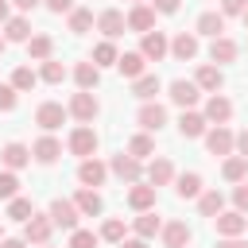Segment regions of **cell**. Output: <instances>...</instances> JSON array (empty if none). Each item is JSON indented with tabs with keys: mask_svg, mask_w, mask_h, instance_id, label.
<instances>
[{
	"mask_svg": "<svg viewBox=\"0 0 248 248\" xmlns=\"http://www.w3.org/2000/svg\"><path fill=\"white\" fill-rule=\"evenodd\" d=\"M27 58H35V62L54 58V39H50V35H31V39H27Z\"/></svg>",
	"mask_w": 248,
	"mask_h": 248,
	"instance_id": "obj_30",
	"label": "cell"
},
{
	"mask_svg": "<svg viewBox=\"0 0 248 248\" xmlns=\"http://www.w3.org/2000/svg\"><path fill=\"white\" fill-rule=\"evenodd\" d=\"M205 116L202 112H194V108H182V116H178V132H182V140H198V136H205Z\"/></svg>",
	"mask_w": 248,
	"mask_h": 248,
	"instance_id": "obj_17",
	"label": "cell"
},
{
	"mask_svg": "<svg viewBox=\"0 0 248 248\" xmlns=\"http://www.w3.org/2000/svg\"><path fill=\"white\" fill-rule=\"evenodd\" d=\"M232 202H236V209H240V213H248V182H236Z\"/></svg>",
	"mask_w": 248,
	"mask_h": 248,
	"instance_id": "obj_46",
	"label": "cell"
},
{
	"mask_svg": "<svg viewBox=\"0 0 248 248\" xmlns=\"http://www.w3.org/2000/svg\"><path fill=\"white\" fill-rule=\"evenodd\" d=\"M155 93H159V74H140V78L132 81V97H140V101H155Z\"/></svg>",
	"mask_w": 248,
	"mask_h": 248,
	"instance_id": "obj_32",
	"label": "cell"
},
{
	"mask_svg": "<svg viewBox=\"0 0 248 248\" xmlns=\"http://www.w3.org/2000/svg\"><path fill=\"white\" fill-rule=\"evenodd\" d=\"M159 236H163V244H167V248H186L194 232H190V225H186V221H167V225L159 229Z\"/></svg>",
	"mask_w": 248,
	"mask_h": 248,
	"instance_id": "obj_15",
	"label": "cell"
},
{
	"mask_svg": "<svg viewBox=\"0 0 248 248\" xmlns=\"http://www.w3.org/2000/svg\"><path fill=\"white\" fill-rule=\"evenodd\" d=\"M217 248H248V244H244L240 236H221V240H217Z\"/></svg>",
	"mask_w": 248,
	"mask_h": 248,
	"instance_id": "obj_50",
	"label": "cell"
},
{
	"mask_svg": "<svg viewBox=\"0 0 248 248\" xmlns=\"http://www.w3.org/2000/svg\"><path fill=\"white\" fill-rule=\"evenodd\" d=\"M178 4H182V0H151V8H155V12H163V16H174V12H178Z\"/></svg>",
	"mask_w": 248,
	"mask_h": 248,
	"instance_id": "obj_49",
	"label": "cell"
},
{
	"mask_svg": "<svg viewBox=\"0 0 248 248\" xmlns=\"http://www.w3.org/2000/svg\"><path fill=\"white\" fill-rule=\"evenodd\" d=\"M4 46H8V39H4V35H0V54H4Z\"/></svg>",
	"mask_w": 248,
	"mask_h": 248,
	"instance_id": "obj_56",
	"label": "cell"
},
{
	"mask_svg": "<svg viewBox=\"0 0 248 248\" xmlns=\"http://www.w3.org/2000/svg\"><path fill=\"white\" fill-rule=\"evenodd\" d=\"M66 116H70V112H66L58 101H43V105L35 108V124H39L43 132H54V128H62V124H66Z\"/></svg>",
	"mask_w": 248,
	"mask_h": 248,
	"instance_id": "obj_5",
	"label": "cell"
},
{
	"mask_svg": "<svg viewBox=\"0 0 248 248\" xmlns=\"http://www.w3.org/2000/svg\"><path fill=\"white\" fill-rule=\"evenodd\" d=\"M140 54L147 58V62H159L163 54H170V43H167V35L163 31H143V43H140Z\"/></svg>",
	"mask_w": 248,
	"mask_h": 248,
	"instance_id": "obj_9",
	"label": "cell"
},
{
	"mask_svg": "<svg viewBox=\"0 0 248 248\" xmlns=\"http://www.w3.org/2000/svg\"><path fill=\"white\" fill-rule=\"evenodd\" d=\"M97 244H101V236L89 232V229H74L70 232V248H97Z\"/></svg>",
	"mask_w": 248,
	"mask_h": 248,
	"instance_id": "obj_43",
	"label": "cell"
},
{
	"mask_svg": "<svg viewBox=\"0 0 248 248\" xmlns=\"http://www.w3.org/2000/svg\"><path fill=\"white\" fill-rule=\"evenodd\" d=\"M147 182H151L155 190H159V186H167V182H174V163H170V159H163V155H159V159H151V163H147Z\"/></svg>",
	"mask_w": 248,
	"mask_h": 248,
	"instance_id": "obj_22",
	"label": "cell"
},
{
	"mask_svg": "<svg viewBox=\"0 0 248 248\" xmlns=\"http://www.w3.org/2000/svg\"><path fill=\"white\" fill-rule=\"evenodd\" d=\"M108 170L120 178V182H140V159L136 155H128V151H120V155H112V163H108Z\"/></svg>",
	"mask_w": 248,
	"mask_h": 248,
	"instance_id": "obj_10",
	"label": "cell"
},
{
	"mask_svg": "<svg viewBox=\"0 0 248 248\" xmlns=\"http://www.w3.org/2000/svg\"><path fill=\"white\" fill-rule=\"evenodd\" d=\"M240 54V46L229 39V35H217L213 43H209V58H213V66H225V62H232Z\"/></svg>",
	"mask_w": 248,
	"mask_h": 248,
	"instance_id": "obj_21",
	"label": "cell"
},
{
	"mask_svg": "<svg viewBox=\"0 0 248 248\" xmlns=\"http://www.w3.org/2000/svg\"><path fill=\"white\" fill-rule=\"evenodd\" d=\"M232 147H236V151H240V155H244V159H248V128H244V132H240V136H236V143H232Z\"/></svg>",
	"mask_w": 248,
	"mask_h": 248,
	"instance_id": "obj_51",
	"label": "cell"
},
{
	"mask_svg": "<svg viewBox=\"0 0 248 248\" xmlns=\"http://www.w3.org/2000/svg\"><path fill=\"white\" fill-rule=\"evenodd\" d=\"M19 194V178H16V170H0V198H16Z\"/></svg>",
	"mask_w": 248,
	"mask_h": 248,
	"instance_id": "obj_44",
	"label": "cell"
},
{
	"mask_svg": "<svg viewBox=\"0 0 248 248\" xmlns=\"http://www.w3.org/2000/svg\"><path fill=\"white\" fill-rule=\"evenodd\" d=\"M0 240H4V225H0Z\"/></svg>",
	"mask_w": 248,
	"mask_h": 248,
	"instance_id": "obj_59",
	"label": "cell"
},
{
	"mask_svg": "<svg viewBox=\"0 0 248 248\" xmlns=\"http://www.w3.org/2000/svg\"><path fill=\"white\" fill-rule=\"evenodd\" d=\"M136 124H140L143 132H159V128L167 124V108H163L159 101H143L140 112H136Z\"/></svg>",
	"mask_w": 248,
	"mask_h": 248,
	"instance_id": "obj_8",
	"label": "cell"
},
{
	"mask_svg": "<svg viewBox=\"0 0 248 248\" xmlns=\"http://www.w3.org/2000/svg\"><path fill=\"white\" fill-rule=\"evenodd\" d=\"M124 12H116V8H108V12H101L97 16V31L105 35V39H116V35H124Z\"/></svg>",
	"mask_w": 248,
	"mask_h": 248,
	"instance_id": "obj_20",
	"label": "cell"
},
{
	"mask_svg": "<svg viewBox=\"0 0 248 248\" xmlns=\"http://www.w3.org/2000/svg\"><path fill=\"white\" fill-rule=\"evenodd\" d=\"M50 232H54L50 213H31V217L23 221V240H27V244H46Z\"/></svg>",
	"mask_w": 248,
	"mask_h": 248,
	"instance_id": "obj_3",
	"label": "cell"
},
{
	"mask_svg": "<svg viewBox=\"0 0 248 248\" xmlns=\"http://www.w3.org/2000/svg\"><path fill=\"white\" fill-rule=\"evenodd\" d=\"M124 23H128L132 31H140V35H143V31H151V27H155V8H151V4H136V8L124 16Z\"/></svg>",
	"mask_w": 248,
	"mask_h": 248,
	"instance_id": "obj_19",
	"label": "cell"
},
{
	"mask_svg": "<svg viewBox=\"0 0 248 248\" xmlns=\"http://www.w3.org/2000/svg\"><path fill=\"white\" fill-rule=\"evenodd\" d=\"M132 225H136V236H143V240H151V236H155V232L163 229V221L155 217V209H143V213H140V217H136Z\"/></svg>",
	"mask_w": 248,
	"mask_h": 248,
	"instance_id": "obj_34",
	"label": "cell"
},
{
	"mask_svg": "<svg viewBox=\"0 0 248 248\" xmlns=\"http://www.w3.org/2000/svg\"><path fill=\"white\" fill-rule=\"evenodd\" d=\"M232 143H236V136H232L225 124L205 128V151H209V155H232Z\"/></svg>",
	"mask_w": 248,
	"mask_h": 248,
	"instance_id": "obj_6",
	"label": "cell"
},
{
	"mask_svg": "<svg viewBox=\"0 0 248 248\" xmlns=\"http://www.w3.org/2000/svg\"><path fill=\"white\" fill-rule=\"evenodd\" d=\"M202 116H205V124H229V120H232V101L221 97V93H209Z\"/></svg>",
	"mask_w": 248,
	"mask_h": 248,
	"instance_id": "obj_7",
	"label": "cell"
},
{
	"mask_svg": "<svg viewBox=\"0 0 248 248\" xmlns=\"http://www.w3.org/2000/svg\"><path fill=\"white\" fill-rule=\"evenodd\" d=\"M213 225H217L221 236H240V232L248 229V217H244L240 209H221V213L213 217Z\"/></svg>",
	"mask_w": 248,
	"mask_h": 248,
	"instance_id": "obj_11",
	"label": "cell"
},
{
	"mask_svg": "<svg viewBox=\"0 0 248 248\" xmlns=\"http://www.w3.org/2000/svg\"><path fill=\"white\" fill-rule=\"evenodd\" d=\"M8 19V0H0V23Z\"/></svg>",
	"mask_w": 248,
	"mask_h": 248,
	"instance_id": "obj_55",
	"label": "cell"
},
{
	"mask_svg": "<svg viewBox=\"0 0 248 248\" xmlns=\"http://www.w3.org/2000/svg\"><path fill=\"white\" fill-rule=\"evenodd\" d=\"M31 213H35V205H31L27 198H19V194L8 198V217H12V221H27Z\"/></svg>",
	"mask_w": 248,
	"mask_h": 248,
	"instance_id": "obj_41",
	"label": "cell"
},
{
	"mask_svg": "<svg viewBox=\"0 0 248 248\" xmlns=\"http://www.w3.org/2000/svg\"><path fill=\"white\" fill-rule=\"evenodd\" d=\"M16 101H19V97H16V89H12V85H0V112H12V108H16Z\"/></svg>",
	"mask_w": 248,
	"mask_h": 248,
	"instance_id": "obj_45",
	"label": "cell"
},
{
	"mask_svg": "<svg viewBox=\"0 0 248 248\" xmlns=\"http://www.w3.org/2000/svg\"><path fill=\"white\" fill-rule=\"evenodd\" d=\"M39 78H43L46 85H62V81H66V66H62L58 58H46L43 70H39Z\"/></svg>",
	"mask_w": 248,
	"mask_h": 248,
	"instance_id": "obj_38",
	"label": "cell"
},
{
	"mask_svg": "<svg viewBox=\"0 0 248 248\" xmlns=\"http://www.w3.org/2000/svg\"><path fill=\"white\" fill-rule=\"evenodd\" d=\"M101 240L120 244V240H124V221H120V217H108V221L101 225Z\"/></svg>",
	"mask_w": 248,
	"mask_h": 248,
	"instance_id": "obj_42",
	"label": "cell"
},
{
	"mask_svg": "<svg viewBox=\"0 0 248 248\" xmlns=\"http://www.w3.org/2000/svg\"><path fill=\"white\" fill-rule=\"evenodd\" d=\"M39 248H50V240H46V244H39Z\"/></svg>",
	"mask_w": 248,
	"mask_h": 248,
	"instance_id": "obj_58",
	"label": "cell"
},
{
	"mask_svg": "<svg viewBox=\"0 0 248 248\" xmlns=\"http://www.w3.org/2000/svg\"><path fill=\"white\" fill-rule=\"evenodd\" d=\"M74 205H78V213H81V217H97V213L105 209V202H101V194H97L93 186H81V190H78V198H74Z\"/></svg>",
	"mask_w": 248,
	"mask_h": 248,
	"instance_id": "obj_24",
	"label": "cell"
},
{
	"mask_svg": "<svg viewBox=\"0 0 248 248\" xmlns=\"http://www.w3.org/2000/svg\"><path fill=\"white\" fill-rule=\"evenodd\" d=\"M194 85H198L202 93H217V89L225 85V74H221V66H202V70L194 74Z\"/></svg>",
	"mask_w": 248,
	"mask_h": 248,
	"instance_id": "obj_25",
	"label": "cell"
},
{
	"mask_svg": "<svg viewBox=\"0 0 248 248\" xmlns=\"http://www.w3.org/2000/svg\"><path fill=\"white\" fill-rule=\"evenodd\" d=\"M143 66H147V58H143L140 50H124V54L116 58V70H120L124 78H132V81H136V78L143 74Z\"/></svg>",
	"mask_w": 248,
	"mask_h": 248,
	"instance_id": "obj_28",
	"label": "cell"
},
{
	"mask_svg": "<svg viewBox=\"0 0 248 248\" xmlns=\"http://www.w3.org/2000/svg\"><path fill=\"white\" fill-rule=\"evenodd\" d=\"M194 35H209V39L225 35V16H221V12H202V16H198V27H194Z\"/></svg>",
	"mask_w": 248,
	"mask_h": 248,
	"instance_id": "obj_26",
	"label": "cell"
},
{
	"mask_svg": "<svg viewBox=\"0 0 248 248\" xmlns=\"http://www.w3.org/2000/svg\"><path fill=\"white\" fill-rule=\"evenodd\" d=\"M116 58H120V54H116L112 39H105V43H97V46H93V58H89V62L101 70V66H116Z\"/></svg>",
	"mask_w": 248,
	"mask_h": 248,
	"instance_id": "obj_36",
	"label": "cell"
},
{
	"mask_svg": "<svg viewBox=\"0 0 248 248\" xmlns=\"http://www.w3.org/2000/svg\"><path fill=\"white\" fill-rule=\"evenodd\" d=\"M93 23H97V19H93L89 8H74V12H70V31H74V35H85Z\"/></svg>",
	"mask_w": 248,
	"mask_h": 248,
	"instance_id": "obj_40",
	"label": "cell"
},
{
	"mask_svg": "<svg viewBox=\"0 0 248 248\" xmlns=\"http://www.w3.org/2000/svg\"><path fill=\"white\" fill-rule=\"evenodd\" d=\"M46 213H50L54 229H66V232H74V229H78V217H81V213H78V205H74V202H66V198H54Z\"/></svg>",
	"mask_w": 248,
	"mask_h": 248,
	"instance_id": "obj_4",
	"label": "cell"
},
{
	"mask_svg": "<svg viewBox=\"0 0 248 248\" xmlns=\"http://www.w3.org/2000/svg\"><path fill=\"white\" fill-rule=\"evenodd\" d=\"M0 163L8 167V170H19V167H27L31 163V147L27 143H4V151H0Z\"/></svg>",
	"mask_w": 248,
	"mask_h": 248,
	"instance_id": "obj_18",
	"label": "cell"
},
{
	"mask_svg": "<svg viewBox=\"0 0 248 248\" xmlns=\"http://www.w3.org/2000/svg\"><path fill=\"white\" fill-rule=\"evenodd\" d=\"M128 155H136V159H151V155H155V140H151L147 132L132 136V140H128Z\"/></svg>",
	"mask_w": 248,
	"mask_h": 248,
	"instance_id": "obj_37",
	"label": "cell"
},
{
	"mask_svg": "<svg viewBox=\"0 0 248 248\" xmlns=\"http://www.w3.org/2000/svg\"><path fill=\"white\" fill-rule=\"evenodd\" d=\"M244 8H248V0H225L221 16H244Z\"/></svg>",
	"mask_w": 248,
	"mask_h": 248,
	"instance_id": "obj_48",
	"label": "cell"
},
{
	"mask_svg": "<svg viewBox=\"0 0 248 248\" xmlns=\"http://www.w3.org/2000/svg\"><path fill=\"white\" fill-rule=\"evenodd\" d=\"M198 97H202V89H198L194 81H186V78H174V81H170V101H174L178 108H194Z\"/></svg>",
	"mask_w": 248,
	"mask_h": 248,
	"instance_id": "obj_12",
	"label": "cell"
},
{
	"mask_svg": "<svg viewBox=\"0 0 248 248\" xmlns=\"http://www.w3.org/2000/svg\"><path fill=\"white\" fill-rule=\"evenodd\" d=\"M120 248H147V240H143V236H136V240H120Z\"/></svg>",
	"mask_w": 248,
	"mask_h": 248,
	"instance_id": "obj_54",
	"label": "cell"
},
{
	"mask_svg": "<svg viewBox=\"0 0 248 248\" xmlns=\"http://www.w3.org/2000/svg\"><path fill=\"white\" fill-rule=\"evenodd\" d=\"M12 4H16V8H19V12H31V8H39V4H43V0H12Z\"/></svg>",
	"mask_w": 248,
	"mask_h": 248,
	"instance_id": "obj_53",
	"label": "cell"
},
{
	"mask_svg": "<svg viewBox=\"0 0 248 248\" xmlns=\"http://www.w3.org/2000/svg\"><path fill=\"white\" fill-rule=\"evenodd\" d=\"M31 155H35V163H43V167H50V163H58V155H62V143L46 132V136H39L35 140V147H31Z\"/></svg>",
	"mask_w": 248,
	"mask_h": 248,
	"instance_id": "obj_14",
	"label": "cell"
},
{
	"mask_svg": "<svg viewBox=\"0 0 248 248\" xmlns=\"http://www.w3.org/2000/svg\"><path fill=\"white\" fill-rule=\"evenodd\" d=\"M105 178H108V167H105L101 159H93V155L81 159V167H78V182H81V186H93V190H97Z\"/></svg>",
	"mask_w": 248,
	"mask_h": 248,
	"instance_id": "obj_13",
	"label": "cell"
},
{
	"mask_svg": "<svg viewBox=\"0 0 248 248\" xmlns=\"http://www.w3.org/2000/svg\"><path fill=\"white\" fill-rule=\"evenodd\" d=\"M66 147H70V155H78V159H89V155L97 151V132H93L89 124H78V128L70 132Z\"/></svg>",
	"mask_w": 248,
	"mask_h": 248,
	"instance_id": "obj_2",
	"label": "cell"
},
{
	"mask_svg": "<svg viewBox=\"0 0 248 248\" xmlns=\"http://www.w3.org/2000/svg\"><path fill=\"white\" fill-rule=\"evenodd\" d=\"M174 194H178V198H198V194H202V174H198V170L174 174Z\"/></svg>",
	"mask_w": 248,
	"mask_h": 248,
	"instance_id": "obj_29",
	"label": "cell"
},
{
	"mask_svg": "<svg viewBox=\"0 0 248 248\" xmlns=\"http://www.w3.org/2000/svg\"><path fill=\"white\" fill-rule=\"evenodd\" d=\"M43 4H46L54 16H70V12H74V0H43Z\"/></svg>",
	"mask_w": 248,
	"mask_h": 248,
	"instance_id": "obj_47",
	"label": "cell"
},
{
	"mask_svg": "<svg viewBox=\"0 0 248 248\" xmlns=\"http://www.w3.org/2000/svg\"><path fill=\"white\" fill-rule=\"evenodd\" d=\"M35 85H39V74H35L31 66H19V70L12 74V89H16V93H27V89H35Z\"/></svg>",
	"mask_w": 248,
	"mask_h": 248,
	"instance_id": "obj_39",
	"label": "cell"
},
{
	"mask_svg": "<svg viewBox=\"0 0 248 248\" xmlns=\"http://www.w3.org/2000/svg\"><path fill=\"white\" fill-rule=\"evenodd\" d=\"M128 205L136 209V213H143V209H155V186L147 182H132V190H128Z\"/></svg>",
	"mask_w": 248,
	"mask_h": 248,
	"instance_id": "obj_23",
	"label": "cell"
},
{
	"mask_svg": "<svg viewBox=\"0 0 248 248\" xmlns=\"http://www.w3.org/2000/svg\"><path fill=\"white\" fill-rule=\"evenodd\" d=\"M170 54H174L178 62L198 58V35H194V31H178V35L170 39Z\"/></svg>",
	"mask_w": 248,
	"mask_h": 248,
	"instance_id": "obj_16",
	"label": "cell"
},
{
	"mask_svg": "<svg viewBox=\"0 0 248 248\" xmlns=\"http://www.w3.org/2000/svg\"><path fill=\"white\" fill-rule=\"evenodd\" d=\"M244 27H248V8H244Z\"/></svg>",
	"mask_w": 248,
	"mask_h": 248,
	"instance_id": "obj_57",
	"label": "cell"
},
{
	"mask_svg": "<svg viewBox=\"0 0 248 248\" xmlns=\"http://www.w3.org/2000/svg\"><path fill=\"white\" fill-rule=\"evenodd\" d=\"M221 174H225L229 182H244V174H248V159H244V155H225Z\"/></svg>",
	"mask_w": 248,
	"mask_h": 248,
	"instance_id": "obj_35",
	"label": "cell"
},
{
	"mask_svg": "<svg viewBox=\"0 0 248 248\" xmlns=\"http://www.w3.org/2000/svg\"><path fill=\"white\" fill-rule=\"evenodd\" d=\"M136 4H147V0H136Z\"/></svg>",
	"mask_w": 248,
	"mask_h": 248,
	"instance_id": "obj_60",
	"label": "cell"
},
{
	"mask_svg": "<svg viewBox=\"0 0 248 248\" xmlns=\"http://www.w3.org/2000/svg\"><path fill=\"white\" fill-rule=\"evenodd\" d=\"M198 209H202V217H217L225 209V194L221 190H202L198 194Z\"/></svg>",
	"mask_w": 248,
	"mask_h": 248,
	"instance_id": "obj_33",
	"label": "cell"
},
{
	"mask_svg": "<svg viewBox=\"0 0 248 248\" xmlns=\"http://www.w3.org/2000/svg\"><path fill=\"white\" fill-rule=\"evenodd\" d=\"M4 39H8V43H27V39H31L27 16H8V19H4Z\"/></svg>",
	"mask_w": 248,
	"mask_h": 248,
	"instance_id": "obj_27",
	"label": "cell"
},
{
	"mask_svg": "<svg viewBox=\"0 0 248 248\" xmlns=\"http://www.w3.org/2000/svg\"><path fill=\"white\" fill-rule=\"evenodd\" d=\"M66 112L78 120V124H93V116L101 112V105H97V97H93V89H78L74 97H70V105H66Z\"/></svg>",
	"mask_w": 248,
	"mask_h": 248,
	"instance_id": "obj_1",
	"label": "cell"
},
{
	"mask_svg": "<svg viewBox=\"0 0 248 248\" xmlns=\"http://www.w3.org/2000/svg\"><path fill=\"white\" fill-rule=\"evenodd\" d=\"M74 81H78V89H97L101 85V70L93 62H78L74 66Z\"/></svg>",
	"mask_w": 248,
	"mask_h": 248,
	"instance_id": "obj_31",
	"label": "cell"
},
{
	"mask_svg": "<svg viewBox=\"0 0 248 248\" xmlns=\"http://www.w3.org/2000/svg\"><path fill=\"white\" fill-rule=\"evenodd\" d=\"M0 248H27V240H16V236H4Z\"/></svg>",
	"mask_w": 248,
	"mask_h": 248,
	"instance_id": "obj_52",
	"label": "cell"
}]
</instances>
